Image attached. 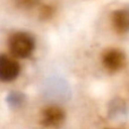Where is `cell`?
Instances as JSON below:
<instances>
[{"mask_svg":"<svg viewBox=\"0 0 129 129\" xmlns=\"http://www.w3.org/2000/svg\"><path fill=\"white\" fill-rule=\"evenodd\" d=\"M34 49V41L26 33H16L9 40V50L17 58H26Z\"/></svg>","mask_w":129,"mask_h":129,"instance_id":"obj_1","label":"cell"},{"mask_svg":"<svg viewBox=\"0 0 129 129\" xmlns=\"http://www.w3.org/2000/svg\"><path fill=\"white\" fill-rule=\"evenodd\" d=\"M20 71L19 63L15 59L7 56H2L0 59V77L5 82L15 79Z\"/></svg>","mask_w":129,"mask_h":129,"instance_id":"obj_2","label":"cell"},{"mask_svg":"<svg viewBox=\"0 0 129 129\" xmlns=\"http://www.w3.org/2000/svg\"><path fill=\"white\" fill-rule=\"evenodd\" d=\"M125 54L119 50H109L103 56V64L110 71H118L125 66Z\"/></svg>","mask_w":129,"mask_h":129,"instance_id":"obj_3","label":"cell"},{"mask_svg":"<svg viewBox=\"0 0 129 129\" xmlns=\"http://www.w3.org/2000/svg\"><path fill=\"white\" fill-rule=\"evenodd\" d=\"M64 119V112L59 107H48L42 112V122L45 126H58Z\"/></svg>","mask_w":129,"mask_h":129,"instance_id":"obj_4","label":"cell"},{"mask_svg":"<svg viewBox=\"0 0 129 129\" xmlns=\"http://www.w3.org/2000/svg\"><path fill=\"white\" fill-rule=\"evenodd\" d=\"M112 25L117 33H127L129 31V11L126 9L114 11L112 15Z\"/></svg>","mask_w":129,"mask_h":129,"instance_id":"obj_5","label":"cell"},{"mask_svg":"<svg viewBox=\"0 0 129 129\" xmlns=\"http://www.w3.org/2000/svg\"><path fill=\"white\" fill-rule=\"evenodd\" d=\"M15 2L22 8H31L38 2V0H15Z\"/></svg>","mask_w":129,"mask_h":129,"instance_id":"obj_6","label":"cell"},{"mask_svg":"<svg viewBox=\"0 0 129 129\" xmlns=\"http://www.w3.org/2000/svg\"><path fill=\"white\" fill-rule=\"evenodd\" d=\"M52 14H53V9L51 8L50 6H45L42 8V10H41V15H42L43 18H50L52 16Z\"/></svg>","mask_w":129,"mask_h":129,"instance_id":"obj_7","label":"cell"}]
</instances>
